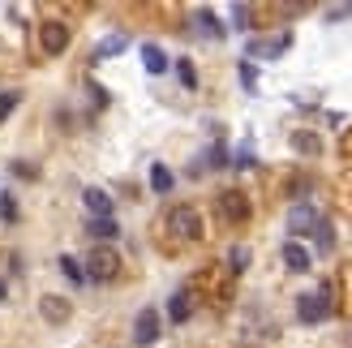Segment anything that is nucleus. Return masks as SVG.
<instances>
[{
    "instance_id": "obj_8",
    "label": "nucleus",
    "mask_w": 352,
    "mask_h": 348,
    "mask_svg": "<svg viewBox=\"0 0 352 348\" xmlns=\"http://www.w3.org/2000/svg\"><path fill=\"white\" fill-rule=\"evenodd\" d=\"M82 202L91 211V219H112V198L103 189H82Z\"/></svg>"
},
{
    "instance_id": "obj_6",
    "label": "nucleus",
    "mask_w": 352,
    "mask_h": 348,
    "mask_svg": "<svg viewBox=\"0 0 352 348\" xmlns=\"http://www.w3.org/2000/svg\"><path fill=\"white\" fill-rule=\"evenodd\" d=\"M39 314H43L52 327H60V323L74 318V305H69L65 297H56V292H52V297H43V301H39Z\"/></svg>"
},
{
    "instance_id": "obj_3",
    "label": "nucleus",
    "mask_w": 352,
    "mask_h": 348,
    "mask_svg": "<svg viewBox=\"0 0 352 348\" xmlns=\"http://www.w3.org/2000/svg\"><path fill=\"white\" fill-rule=\"evenodd\" d=\"M168 224H172V232L181 237V241H198L202 237V219L193 206H172L168 211Z\"/></svg>"
},
{
    "instance_id": "obj_18",
    "label": "nucleus",
    "mask_w": 352,
    "mask_h": 348,
    "mask_svg": "<svg viewBox=\"0 0 352 348\" xmlns=\"http://www.w3.org/2000/svg\"><path fill=\"white\" fill-rule=\"evenodd\" d=\"M176 78H181L185 91H193V86H198V69H193V61H176Z\"/></svg>"
},
{
    "instance_id": "obj_19",
    "label": "nucleus",
    "mask_w": 352,
    "mask_h": 348,
    "mask_svg": "<svg viewBox=\"0 0 352 348\" xmlns=\"http://www.w3.org/2000/svg\"><path fill=\"white\" fill-rule=\"evenodd\" d=\"M168 318H172V323H185V318H189V297H185V292H176V297H172Z\"/></svg>"
},
{
    "instance_id": "obj_26",
    "label": "nucleus",
    "mask_w": 352,
    "mask_h": 348,
    "mask_svg": "<svg viewBox=\"0 0 352 348\" xmlns=\"http://www.w3.org/2000/svg\"><path fill=\"white\" fill-rule=\"evenodd\" d=\"M9 297V288H5V280H0V301H5Z\"/></svg>"
},
{
    "instance_id": "obj_25",
    "label": "nucleus",
    "mask_w": 352,
    "mask_h": 348,
    "mask_svg": "<svg viewBox=\"0 0 352 348\" xmlns=\"http://www.w3.org/2000/svg\"><path fill=\"white\" fill-rule=\"evenodd\" d=\"M13 177H26V181H34V177H39V168H34V164H22V160H13Z\"/></svg>"
},
{
    "instance_id": "obj_23",
    "label": "nucleus",
    "mask_w": 352,
    "mask_h": 348,
    "mask_svg": "<svg viewBox=\"0 0 352 348\" xmlns=\"http://www.w3.org/2000/svg\"><path fill=\"white\" fill-rule=\"evenodd\" d=\"M17 99H22L17 91H5V95H0V120H9V112L17 108Z\"/></svg>"
},
{
    "instance_id": "obj_13",
    "label": "nucleus",
    "mask_w": 352,
    "mask_h": 348,
    "mask_svg": "<svg viewBox=\"0 0 352 348\" xmlns=\"http://www.w3.org/2000/svg\"><path fill=\"white\" fill-rule=\"evenodd\" d=\"M86 232L99 237V241H112V237H120V224L116 219H91V224H86Z\"/></svg>"
},
{
    "instance_id": "obj_10",
    "label": "nucleus",
    "mask_w": 352,
    "mask_h": 348,
    "mask_svg": "<svg viewBox=\"0 0 352 348\" xmlns=\"http://www.w3.org/2000/svg\"><path fill=\"white\" fill-rule=\"evenodd\" d=\"M284 263H288V271H309V250L301 246V241H288V246H284Z\"/></svg>"
},
{
    "instance_id": "obj_11",
    "label": "nucleus",
    "mask_w": 352,
    "mask_h": 348,
    "mask_svg": "<svg viewBox=\"0 0 352 348\" xmlns=\"http://www.w3.org/2000/svg\"><path fill=\"white\" fill-rule=\"evenodd\" d=\"M219 206H223V215H232V219H245V215H250V202H245V194H236V189H228Z\"/></svg>"
},
{
    "instance_id": "obj_9",
    "label": "nucleus",
    "mask_w": 352,
    "mask_h": 348,
    "mask_svg": "<svg viewBox=\"0 0 352 348\" xmlns=\"http://www.w3.org/2000/svg\"><path fill=\"white\" fill-rule=\"evenodd\" d=\"M142 65H146V74H168L164 47H160V43H142Z\"/></svg>"
},
{
    "instance_id": "obj_17",
    "label": "nucleus",
    "mask_w": 352,
    "mask_h": 348,
    "mask_svg": "<svg viewBox=\"0 0 352 348\" xmlns=\"http://www.w3.org/2000/svg\"><path fill=\"white\" fill-rule=\"evenodd\" d=\"M198 30H206L210 39H223V26L215 22V13H210V9H198Z\"/></svg>"
},
{
    "instance_id": "obj_1",
    "label": "nucleus",
    "mask_w": 352,
    "mask_h": 348,
    "mask_svg": "<svg viewBox=\"0 0 352 348\" xmlns=\"http://www.w3.org/2000/svg\"><path fill=\"white\" fill-rule=\"evenodd\" d=\"M86 280H99V284H108V280H116L120 275V258L112 254V250H91L86 254Z\"/></svg>"
},
{
    "instance_id": "obj_22",
    "label": "nucleus",
    "mask_w": 352,
    "mask_h": 348,
    "mask_svg": "<svg viewBox=\"0 0 352 348\" xmlns=\"http://www.w3.org/2000/svg\"><path fill=\"white\" fill-rule=\"evenodd\" d=\"M228 263H232V271H245V267H250V250L232 246V250H228Z\"/></svg>"
},
{
    "instance_id": "obj_12",
    "label": "nucleus",
    "mask_w": 352,
    "mask_h": 348,
    "mask_svg": "<svg viewBox=\"0 0 352 348\" xmlns=\"http://www.w3.org/2000/svg\"><path fill=\"white\" fill-rule=\"evenodd\" d=\"M172 168L168 164H151V189H155V194H168V189H172Z\"/></svg>"
},
{
    "instance_id": "obj_14",
    "label": "nucleus",
    "mask_w": 352,
    "mask_h": 348,
    "mask_svg": "<svg viewBox=\"0 0 352 348\" xmlns=\"http://www.w3.org/2000/svg\"><path fill=\"white\" fill-rule=\"evenodd\" d=\"M125 47H129V39H125V34H108V39H99L95 56H116V52H125Z\"/></svg>"
},
{
    "instance_id": "obj_15",
    "label": "nucleus",
    "mask_w": 352,
    "mask_h": 348,
    "mask_svg": "<svg viewBox=\"0 0 352 348\" xmlns=\"http://www.w3.org/2000/svg\"><path fill=\"white\" fill-rule=\"evenodd\" d=\"M292 151H301V155H318L322 142H318V133H292Z\"/></svg>"
},
{
    "instance_id": "obj_2",
    "label": "nucleus",
    "mask_w": 352,
    "mask_h": 348,
    "mask_svg": "<svg viewBox=\"0 0 352 348\" xmlns=\"http://www.w3.org/2000/svg\"><path fill=\"white\" fill-rule=\"evenodd\" d=\"M327 309H331V288H314V292H305V297L296 301V318L305 327H314V323L327 318Z\"/></svg>"
},
{
    "instance_id": "obj_4",
    "label": "nucleus",
    "mask_w": 352,
    "mask_h": 348,
    "mask_svg": "<svg viewBox=\"0 0 352 348\" xmlns=\"http://www.w3.org/2000/svg\"><path fill=\"white\" fill-rule=\"evenodd\" d=\"M160 309H155V305H146L142 309V314H138V323H133V344L138 348H151L155 340H160Z\"/></svg>"
},
{
    "instance_id": "obj_16",
    "label": "nucleus",
    "mask_w": 352,
    "mask_h": 348,
    "mask_svg": "<svg viewBox=\"0 0 352 348\" xmlns=\"http://www.w3.org/2000/svg\"><path fill=\"white\" fill-rule=\"evenodd\" d=\"M60 271L69 275V284H86V271H82V263H78L74 254H65V258H60Z\"/></svg>"
},
{
    "instance_id": "obj_21",
    "label": "nucleus",
    "mask_w": 352,
    "mask_h": 348,
    "mask_svg": "<svg viewBox=\"0 0 352 348\" xmlns=\"http://www.w3.org/2000/svg\"><path fill=\"white\" fill-rule=\"evenodd\" d=\"M13 219H17V198L0 194V224H13Z\"/></svg>"
},
{
    "instance_id": "obj_20",
    "label": "nucleus",
    "mask_w": 352,
    "mask_h": 348,
    "mask_svg": "<svg viewBox=\"0 0 352 348\" xmlns=\"http://www.w3.org/2000/svg\"><path fill=\"white\" fill-rule=\"evenodd\" d=\"M314 237H318V250H331V246H336V228H331L327 219L314 224Z\"/></svg>"
},
{
    "instance_id": "obj_7",
    "label": "nucleus",
    "mask_w": 352,
    "mask_h": 348,
    "mask_svg": "<svg viewBox=\"0 0 352 348\" xmlns=\"http://www.w3.org/2000/svg\"><path fill=\"white\" fill-rule=\"evenodd\" d=\"M314 224H318V211L309 202H296L288 211V232H314Z\"/></svg>"
},
{
    "instance_id": "obj_24",
    "label": "nucleus",
    "mask_w": 352,
    "mask_h": 348,
    "mask_svg": "<svg viewBox=\"0 0 352 348\" xmlns=\"http://www.w3.org/2000/svg\"><path fill=\"white\" fill-rule=\"evenodd\" d=\"M241 82H245V91H258V69H254L250 61L241 65Z\"/></svg>"
},
{
    "instance_id": "obj_5",
    "label": "nucleus",
    "mask_w": 352,
    "mask_h": 348,
    "mask_svg": "<svg viewBox=\"0 0 352 348\" xmlns=\"http://www.w3.org/2000/svg\"><path fill=\"white\" fill-rule=\"evenodd\" d=\"M39 43H43V52H47V56H60V52L69 47V26H60V22H47V26L39 30Z\"/></svg>"
}]
</instances>
